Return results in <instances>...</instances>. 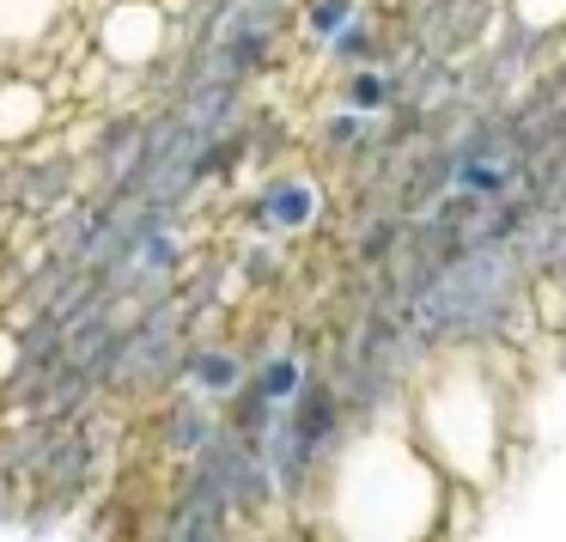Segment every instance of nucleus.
I'll return each mask as SVG.
<instances>
[{
  "mask_svg": "<svg viewBox=\"0 0 566 542\" xmlns=\"http://www.w3.org/2000/svg\"><path fill=\"white\" fill-rule=\"evenodd\" d=\"M451 476L415 432H366L329 463V524L342 536H427L444 524Z\"/></svg>",
  "mask_w": 566,
  "mask_h": 542,
  "instance_id": "f257e3e1",
  "label": "nucleus"
},
{
  "mask_svg": "<svg viewBox=\"0 0 566 542\" xmlns=\"http://www.w3.org/2000/svg\"><path fill=\"white\" fill-rule=\"evenodd\" d=\"M415 439L451 476V488H488L505 451V403L481 359L444 354L415 390Z\"/></svg>",
  "mask_w": 566,
  "mask_h": 542,
  "instance_id": "f03ea898",
  "label": "nucleus"
},
{
  "mask_svg": "<svg viewBox=\"0 0 566 542\" xmlns=\"http://www.w3.org/2000/svg\"><path fill=\"white\" fill-rule=\"evenodd\" d=\"M92 43H98L104 67L140 74V67H153L165 55V43H171V7H165V0H111L98 13Z\"/></svg>",
  "mask_w": 566,
  "mask_h": 542,
  "instance_id": "7ed1b4c3",
  "label": "nucleus"
},
{
  "mask_svg": "<svg viewBox=\"0 0 566 542\" xmlns=\"http://www.w3.org/2000/svg\"><path fill=\"white\" fill-rule=\"evenodd\" d=\"M55 123V92L38 74H13L0 80V147L25 153L31 140H43Z\"/></svg>",
  "mask_w": 566,
  "mask_h": 542,
  "instance_id": "20e7f679",
  "label": "nucleus"
},
{
  "mask_svg": "<svg viewBox=\"0 0 566 542\" xmlns=\"http://www.w3.org/2000/svg\"><path fill=\"white\" fill-rule=\"evenodd\" d=\"M250 213H256V226L262 232H311L317 226V213H323V189L311 184V177H274V184H262L256 189V201H250Z\"/></svg>",
  "mask_w": 566,
  "mask_h": 542,
  "instance_id": "39448f33",
  "label": "nucleus"
},
{
  "mask_svg": "<svg viewBox=\"0 0 566 542\" xmlns=\"http://www.w3.org/2000/svg\"><path fill=\"white\" fill-rule=\"evenodd\" d=\"M55 25H62V0H0V50L50 43Z\"/></svg>",
  "mask_w": 566,
  "mask_h": 542,
  "instance_id": "423d86ee",
  "label": "nucleus"
},
{
  "mask_svg": "<svg viewBox=\"0 0 566 542\" xmlns=\"http://www.w3.org/2000/svg\"><path fill=\"white\" fill-rule=\"evenodd\" d=\"M184 372H189V384H196V396H208V403H232V396L244 390V359H238L232 347H196Z\"/></svg>",
  "mask_w": 566,
  "mask_h": 542,
  "instance_id": "0eeeda50",
  "label": "nucleus"
},
{
  "mask_svg": "<svg viewBox=\"0 0 566 542\" xmlns=\"http://www.w3.org/2000/svg\"><path fill=\"white\" fill-rule=\"evenodd\" d=\"M244 384H250V390L262 396V403L286 408V403H293L298 390H305V359H298V354H274V359H262V366L250 372Z\"/></svg>",
  "mask_w": 566,
  "mask_h": 542,
  "instance_id": "6e6552de",
  "label": "nucleus"
},
{
  "mask_svg": "<svg viewBox=\"0 0 566 542\" xmlns=\"http://www.w3.org/2000/svg\"><path fill=\"white\" fill-rule=\"evenodd\" d=\"M342 104L347 111H359V116H384L396 104V80L384 74V67H354V74H347V86H342Z\"/></svg>",
  "mask_w": 566,
  "mask_h": 542,
  "instance_id": "1a4fd4ad",
  "label": "nucleus"
},
{
  "mask_svg": "<svg viewBox=\"0 0 566 542\" xmlns=\"http://www.w3.org/2000/svg\"><path fill=\"white\" fill-rule=\"evenodd\" d=\"M505 184H512V171H505V165H493L488 153H463V159H457V171H451L457 196H500Z\"/></svg>",
  "mask_w": 566,
  "mask_h": 542,
  "instance_id": "9d476101",
  "label": "nucleus"
},
{
  "mask_svg": "<svg viewBox=\"0 0 566 542\" xmlns=\"http://www.w3.org/2000/svg\"><path fill=\"white\" fill-rule=\"evenodd\" d=\"M354 19H359V0H305V31H311V43H323V50H329Z\"/></svg>",
  "mask_w": 566,
  "mask_h": 542,
  "instance_id": "9b49d317",
  "label": "nucleus"
},
{
  "mask_svg": "<svg viewBox=\"0 0 566 542\" xmlns=\"http://www.w3.org/2000/svg\"><path fill=\"white\" fill-rule=\"evenodd\" d=\"M329 55H335V62H347V67H366L371 55H378V31H371L366 19H354V25L329 43Z\"/></svg>",
  "mask_w": 566,
  "mask_h": 542,
  "instance_id": "f8f14e48",
  "label": "nucleus"
},
{
  "mask_svg": "<svg viewBox=\"0 0 566 542\" xmlns=\"http://www.w3.org/2000/svg\"><path fill=\"white\" fill-rule=\"evenodd\" d=\"M371 123H378V116H359V111H347V104H342V111H335L329 123H323V140L347 153V147H359V140L371 135Z\"/></svg>",
  "mask_w": 566,
  "mask_h": 542,
  "instance_id": "ddd939ff",
  "label": "nucleus"
},
{
  "mask_svg": "<svg viewBox=\"0 0 566 542\" xmlns=\"http://www.w3.org/2000/svg\"><path fill=\"white\" fill-rule=\"evenodd\" d=\"M512 19L524 31H560L566 25V0H512Z\"/></svg>",
  "mask_w": 566,
  "mask_h": 542,
  "instance_id": "4468645a",
  "label": "nucleus"
},
{
  "mask_svg": "<svg viewBox=\"0 0 566 542\" xmlns=\"http://www.w3.org/2000/svg\"><path fill=\"white\" fill-rule=\"evenodd\" d=\"M19 366V342H13V335H7V330H0V378H7V372H13Z\"/></svg>",
  "mask_w": 566,
  "mask_h": 542,
  "instance_id": "2eb2a0df",
  "label": "nucleus"
}]
</instances>
